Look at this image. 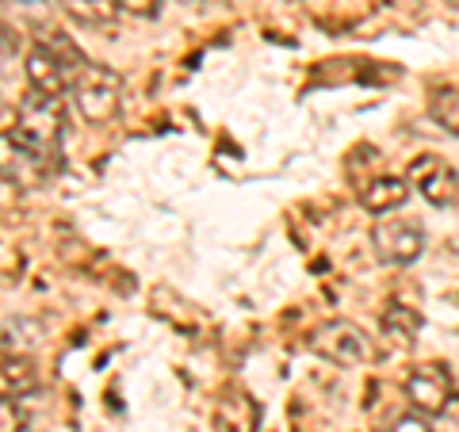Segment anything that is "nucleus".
Masks as SVG:
<instances>
[{"mask_svg":"<svg viewBox=\"0 0 459 432\" xmlns=\"http://www.w3.org/2000/svg\"><path fill=\"white\" fill-rule=\"evenodd\" d=\"M406 199H410V184L398 177H376L360 188V207L371 214H391L394 207L406 203Z\"/></svg>","mask_w":459,"mask_h":432,"instance_id":"9b49d317","label":"nucleus"},{"mask_svg":"<svg viewBox=\"0 0 459 432\" xmlns=\"http://www.w3.org/2000/svg\"><path fill=\"white\" fill-rule=\"evenodd\" d=\"M261 425V406L249 391L241 386H230L214 406V432H256Z\"/></svg>","mask_w":459,"mask_h":432,"instance_id":"1a4fd4ad","label":"nucleus"},{"mask_svg":"<svg viewBox=\"0 0 459 432\" xmlns=\"http://www.w3.org/2000/svg\"><path fill=\"white\" fill-rule=\"evenodd\" d=\"M65 16L81 27H111L115 23V0H62Z\"/></svg>","mask_w":459,"mask_h":432,"instance_id":"f8f14e48","label":"nucleus"},{"mask_svg":"<svg viewBox=\"0 0 459 432\" xmlns=\"http://www.w3.org/2000/svg\"><path fill=\"white\" fill-rule=\"evenodd\" d=\"M69 92H74V104L81 111L84 123H111L123 108V81L119 73L96 65V62H81L74 81H69Z\"/></svg>","mask_w":459,"mask_h":432,"instance_id":"f257e3e1","label":"nucleus"},{"mask_svg":"<svg viewBox=\"0 0 459 432\" xmlns=\"http://www.w3.org/2000/svg\"><path fill=\"white\" fill-rule=\"evenodd\" d=\"M81 62L84 57L69 47L65 39L39 42V47H31V54H27V81H31L35 92L62 96V92H69V81H74Z\"/></svg>","mask_w":459,"mask_h":432,"instance_id":"7ed1b4c3","label":"nucleus"},{"mask_svg":"<svg viewBox=\"0 0 459 432\" xmlns=\"http://www.w3.org/2000/svg\"><path fill=\"white\" fill-rule=\"evenodd\" d=\"M444 4H452V8H459V0H444Z\"/></svg>","mask_w":459,"mask_h":432,"instance_id":"a211bd4d","label":"nucleus"},{"mask_svg":"<svg viewBox=\"0 0 459 432\" xmlns=\"http://www.w3.org/2000/svg\"><path fill=\"white\" fill-rule=\"evenodd\" d=\"M433 115L440 119V126H448V131L459 134V92H440L433 99Z\"/></svg>","mask_w":459,"mask_h":432,"instance_id":"4468645a","label":"nucleus"},{"mask_svg":"<svg viewBox=\"0 0 459 432\" xmlns=\"http://www.w3.org/2000/svg\"><path fill=\"white\" fill-rule=\"evenodd\" d=\"M39 391V367L27 356L0 352V394L4 398H23Z\"/></svg>","mask_w":459,"mask_h":432,"instance_id":"9d476101","label":"nucleus"},{"mask_svg":"<svg viewBox=\"0 0 459 432\" xmlns=\"http://www.w3.org/2000/svg\"><path fill=\"white\" fill-rule=\"evenodd\" d=\"M57 161L47 157L42 150H35L31 142H23L16 131L0 134V177L8 184H20V188H39L54 177Z\"/></svg>","mask_w":459,"mask_h":432,"instance_id":"20e7f679","label":"nucleus"},{"mask_svg":"<svg viewBox=\"0 0 459 432\" xmlns=\"http://www.w3.org/2000/svg\"><path fill=\"white\" fill-rule=\"evenodd\" d=\"M410 180L433 207H448V203H455V195H459L455 168L444 161V157H433V153H425V157H418V161L410 165Z\"/></svg>","mask_w":459,"mask_h":432,"instance_id":"6e6552de","label":"nucleus"},{"mask_svg":"<svg viewBox=\"0 0 459 432\" xmlns=\"http://www.w3.org/2000/svg\"><path fill=\"white\" fill-rule=\"evenodd\" d=\"M452 394H455V386H452V376L444 371L440 364H421V367H413L410 376H406V398H410V406L425 413V417H437L452 406Z\"/></svg>","mask_w":459,"mask_h":432,"instance_id":"0eeeda50","label":"nucleus"},{"mask_svg":"<svg viewBox=\"0 0 459 432\" xmlns=\"http://www.w3.org/2000/svg\"><path fill=\"white\" fill-rule=\"evenodd\" d=\"M23 428H27L23 410H20L12 398L0 394V432H23Z\"/></svg>","mask_w":459,"mask_h":432,"instance_id":"2eb2a0df","label":"nucleus"},{"mask_svg":"<svg viewBox=\"0 0 459 432\" xmlns=\"http://www.w3.org/2000/svg\"><path fill=\"white\" fill-rule=\"evenodd\" d=\"M123 12H131V16H157L161 12V0H115Z\"/></svg>","mask_w":459,"mask_h":432,"instance_id":"f3484780","label":"nucleus"},{"mask_svg":"<svg viewBox=\"0 0 459 432\" xmlns=\"http://www.w3.org/2000/svg\"><path fill=\"white\" fill-rule=\"evenodd\" d=\"M16 134L23 142H31L35 150H42L47 157L57 161V150H62V134H65V111L62 99L47 96V92H27L20 99V123Z\"/></svg>","mask_w":459,"mask_h":432,"instance_id":"f03ea898","label":"nucleus"},{"mask_svg":"<svg viewBox=\"0 0 459 432\" xmlns=\"http://www.w3.org/2000/svg\"><path fill=\"white\" fill-rule=\"evenodd\" d=\"M391 432H433V425H429L425 413H406L391 425Z\"/></svg>","mask_w":459,"mask_h":432,"instance_id":"dca6fc26","label":"nucleus"},{"mask_svg":"<svg viewBox=\"0 0 459 432\" xmlns=\"http://www.w3.org/2000/svg\"><path fill=\"white\" fill-rule=\"evenodd\" d=\"M0 111H4V96H0Z\"/></svg>","mask_w":459,"mask_h":432,"instance_id":"6ab92c4d","label":"nucleus"},{"mask_svg":"<svg viewBox=\"0 0 459 432\" xmlns=\"http://www.w3.org/2000/svg\"><path fill=\"white\" fill-rule=\"evenodd\" d=\"M314 352L337 367H356V364H368V359L376 356V344H371V337L360 325L333 318L314 333Z\"/></svg>","mask_w":459,"mask_h":432,"instance_id":"39448f33","label":"nucleus"},{"mask_svg":"<svg viewBox=\"0 0 459 432\" xmlns=\"http://www.w3.org/2000/svg\"><path fill=\"white\" fill-rule=\"evenodd\" d=\"M371 245L383 264H413L425 249V229L413 219H383L371 229Z\"/></svg>","mask_w":459,"mask_h":432,"instance_id":"423d86ee","label":"nucleus"},{"mask_svg":"<svg viewBox=\"0 0 459 432\" xmlns=\"http://www.w3.org/2000/svg\"><path fill=\"white\" fill-rule=\"evenodd\" d=\"M383 329L391 337H398V341H410L421 329V314L418 310H406V307H391V310L383 314Z\"/></svg>","mask_w":459,"mask_h":432,"instance_id":"ddd939ff","label":"nucleus"}]
</instances>
